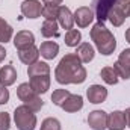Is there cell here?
Wrapping results in <instances>:
<instances>
[{
    "label": "cell",
    "mask_w": 130,
    "mask_h": 130,
    "mask_svg": "<svg viewBox=\"0 0 130 130\" xmlns=\"http://www.w3.org/2000/svg\"><path fill=\"white\" fill-rule=\"evenodd\" d=\"M55 79L61 85L83 83L86 80V70L76 53H68L59 61L55 70Z\"/></svg>",
    "instance_id": "1"
},
{
    "label": "cell",
    "mask_w": 130,
    "mask_h": 130,
    "mask_svg": "<svg viewBox=\"0 0 130 130\" xmlns=\"http://www.w3.org/2000/svg\"><path fill=\"white\" fill-rule=\"evenodd\" d=\"M91 39L94 41L97 50L104 55L109 56L113 53V50L117 48V39L113 36V33L110 32L104 23H95L91 29Z\"/></svg>",
    "instance_id": "2"
},
{
    "label": "cell",
    "mask_w": 130,
    "mask_h": 130,
    "mask_svg": "<svg viewBox=\"0 0 130 130\" xmlns=\"http://www.w3.org/2000/svg\"><path fill=\"white\" fill-rule=\"evenodd\" d=\"M14 121H15V126L18 130H35V127H36V115L26 104L15 107Z\"/></svg>",
    "instance_id": "3"
},
{
    "label": "cell",
    "mask_w": 130,
    "mask_h": 130,
    "mask_svg": "<svg viewBox=\"0 0 130 130\" xmlns=\"http://www.w3.org/2000/svg\"><path fill=\"white\" fill-rule=\"evenodd\" d=\"M17 95L23 101V104H26L29 109H32L33 112H39L42 109V106H44L41 97L30 88L29 83H21L17 88Z\"/></svg>",
    "instance_id": "4"
},
{
    "label": "cell",
    "mask_w": 130,
    "mask_h": 130,
    "mask_svg": "<svg viewBox=\"0 0 130 130\" xmlns=\"http://www.w3.org/2000/svg\"><path fill=\"white\" fill-rule=\"evenodd\" d=\"M129 15H130V0H117V3L112 6L110 12L107 15V20L115 27H120Z\"/></svg>",
    "instance_id": "5"
},
{
    "label": "cell",
    "mask_w": 130,
    "mask_h": 130,
    "mask_svg": "<svg viewBox=\"0 0 130 130\" xmlns=\"http://www.w3.org/2000/svg\"><path fill=\"white\" fill-rule=\"evenodd\" d=\"M117 3V0H92V11L95 14L98 23H104L107 20V15L112 9V6Z\"/></svg>",
    "instance_id": "6"
},
{
    "label": "cell",
    "mask_w": 130,
    "mask_h": 130,
    "mask_svg": "<svg viewBox=\"0 0 130 130\" xmlns=\"http://www.w3.org/2000/svg\"><path fill=\"white\" fill-rule=\"evenodd\" d=\"M73 15H74V23H77L79 27H88V26L92 23V20L95 18L94 11H92L91 8H88V6H80V8H77Z\"/></svg>",
    "instance_id": "7"
},
{
    "label": "cell",
    "mask_w": 130,
    "mask_h": 130,
    "mask_svg": "<svg viewBox=\"0 0 130 130\" xmlns=\"http://www.w3.org/2000/svg\"><path fill=\"white\" fill-rule=\"evenodd\" d=\"M88 126L92 130H106L107 129V113L104 110H92L88 115Z\"/></svg>",
    "instance_id": "8"
},
{
    "label": "cell",
    "mask_w": 130,
    "mask_h": 130,
    "mask_svg": "<svg viewBox=\"0 0 130 130\" xmlns=\"http://www.w3.org/2000/svg\"><path fill=\"white\" fill-rule=\"evenodd\" d=\"M127 126L126 112L123 110H113L107 115V129L109 130H124Z\"/></svg>",
    "instance_id": "9"
},
{
    "label": "cell",
    "mask_w": 130,
    "mask_h": 130,
    "mask_svg": "<svg viewBox=\"0 0 130 130\" xmlns=\"http://www.w3.org/2000/svg\"><path fill=\"white\" fill-rule=\"evenodd\" d=\"M42 6L39 0H24L21 3V14L27 18H38L41 17Z\"/></svg>",
    "instance_id": "10"
},
{
    "label": "cell",
    "mask_w": 130,
    "mask_h": 130,
    "mask_svg": "<svg viewBox=\"0 0 130 130\" xmlns=\"http://www.w3.org/2000/svg\"><path fill=\"white\" fill-rule=\"evenodd\" d=\"M86 97L92 104L103 103L107 98V89L104 86H101V85H91L86 89Z\"/></svg>",
    "instance_id": "11"
},
{
    "label": "cell",
    "mask_w": 130,
    "mask_h": 130,
    "mask_svg": "<svg viewBox=\"0 0 130 130\" xmlns=\"http://www.w3.org/2000/svg\"><path fill=\"white\" fill-rule=\"evenodd\" d=\"M29 85L38 95L45 94L50 89V76H33L30 77Z\"/></svg>",
    "instance_id": "12"
},
{
    "label": "cell",
    "mask_w": 130,
    "mask_h": 130,
    "mask_svg": "<svg viewBox=\"0 0 130 130\" xmlns=\"http://www.w3.org/2000/svg\"><path fill=\"white\" fill-rule=\"evenodd\" d=\"M18 58L23 64L26 65H32L35 62H38V58H39V48H36L35 45L30 47H26V48H21L18 50Z\"/></svg>",
    "instance_id": "13"
},
{
    "label": "cell",
    "mask_w": 130,
    "mask_h": 130,
    "mask_svg": "<svg viewBox=\"0 0 130 130\" xmlns=\"http://www.w3.org/2000/svg\"><path fill=\"white\" fill-rule=\"evenodd\" d=\"M33 44H35V36L29 30H21V32H18L14 36V45L18 50L26 48V47H30Z\"/></svg>",
    "instance_id": "14"
},
{
    "label": "cell",
    "mask_w": 130,
    "mask_h": 130,
    "mask_svg": "<svg viewBox=\"0 0 130 130\" xmlns=\"http://www.w3.org/2000/svg\"><path fill=\"white\" fill-rule=\"evenodd\" d=\"M17 80V71L12 65H5L0 68V85L2 86H11Z\"/></svg>",
    "instance_id": "15"
},
{
    "label": "cell",
    "mask_w": 130,
    "mask_h": 130,
    "mask_svg": "<svg viewBox=\"0 0 130 130\" xmlns=\"http://www.w3.org/2000/svg\"><path fill=\"white\" fill-rule=\"evenodd\" d=\"M58 21H59L61 27H64V29H67V30L73 29V24H74V15L71 14L70 8H67V6H59Z\"/></svg>",
    "instance_id": "16"
},
{
    "label": "cell",
    "mask_w": 130,
    "mask_h": 130,
    "mask_svg": "<svg viewBox=\"0 0 130 130\" xmlns=\"http://www.w3.org/2000/svg\"><path fill=\"white\" fill-rule=\"evenodd\" d=\"M61 107L65 112H77L83 107V97L77 94H70V97L65 100V103Z\"/></svg>",
    "instance_id": "17"
},
{
    "label": "cell",
    "mask_w": 130,
    "mask_h": 130,
    "mask_svg": "<svg viewBox=\"0 0 130 130\" xmlns=\"http://www.w3.org/2000/svg\"><path fill=\"white\" fill-rule=\"evenodd\" d=\"M76 55L80 58L82 64H88V62H91V61L94 59L95 52H94V47H92L89 42H82V44L77 47Z\"/></svg>",
    "instance_id": "18"
},
{
    "label": "cell",
    "mask_w": 130,
    "mask_h": 130,
    "mask_svg": "<svg viewBox=\"0 0 130 130\" xmlns=\"http://www.w3.org/2000/svg\"><path fill=\"white\" fill-rule=\"evenodd\" d=\"M59 53V45L53 41H45L39 47V55L45 59H55Z\"/></svg>",
    "instance_id": "19"
},
{
    "label": "cell",
    "mask_w": 130,
    "mask_h": 130,
    "mask_svg": "<svg viewBox=\"0 0 130 130\" xmlns=\"http://www.w3.org/2000/svg\"><path fill=\"white\" fill-rule=\"evenodd\" d=\"M41 35L44 38L59 36V24L56 23V20H44V23L41 26Z\"/></svg>",
    "instance_id": "20"
},
{
    "label": "cell",
    "mask_w": 130,
    "mask_h": 130,
    "mask_svg": "<svg viewBox=\"0 0 130 130\" xmlns=\"http://www.w3.org/2000/svg\"><path fill=\"white\" fill-rule=\"evenodd\" d=\"M27 74H29V77H33V76H48L50 74V67H48V64H45V62L38 61L35 64L29 65Z\"/></svg>",
    "instance_id": "21"
},
{
    "label": "cell",
    "mask_w": 130,
    "mask_h": 130,
    "mask_svg": "<svg viewBox=\"0 0 130 130\" xmlns=\"http://www.w3.org/2000/svg\"><path fill=\"white\" fill-rule=\"evenodd\" d=\"M100 76H101L103 82L107 83V85H117L118 83V74L113 70V67H104V68H101Z\"/></svg>",
    "instance_id": "22"
},
{
    "label": "cell",
    "mask_w": 130,
    "mask_h": 130,
    "mask_svg": "<svg viewBox=\"0 0 130 130\" xmlns=\"http://www.w3.org/2000/svg\"><path fill=\"white\" fill-rule=\"evenodd\" d=\"M82 41V33L77 29H70L65 33V44L68 47H77V44H80Z\"/></svg>",
    "instance_id": "23"
},
{
    "label": "cell",
    "mask_w": 130,
    "mask_h": 130,
    "mask_svg": "<svg viewBox=\"0 0 130 130\" xmlns=\"http://www.w3.org/2000/svg\"><path fill=\"white\" fill-rule=\"evenodd\" d=\"M12 33H14V30H12L11 24L0 17V42H5L6 44L8 41H11Z\"/></svg>",
    "instance_id": "24"
},
{
    "label": "cell",
    "mask_w": 130,
    "mask_h": 130,
    "mask_svg": "<svg viewBox=\"0 0 130 130\" xmlns=\"http://www.w3.org/2000/svg\"><path fill=\"white\" fill-rule=\"evenodd\" d=\"M58 12H59V5H44L41 15L45 20H58Z\"/></svg>",
    "instance_id": "25"
},
{
    "label": "cell",
    "mask_w": 130,
    "mask_h": 130,
    "mask_svg": "<svg viewBox=\"0 0 130 130\" xmlns=\"http://www.w3.org/2000/svg\"><path fill=\"white\" fill-rule=\"evenodd\" d=\"M70 94H71V92L67 91V89H56V91L52 94V101H53L56 106L61 107V106L65 103V100L70 97Z\"/></svg>",
    "instance_id": "26"
},
{
    "label": "cell",
    "mask_w": 130,
    "mask_h": 130,
    "mask_svg": "<svg viewBox=\"0 0 130 130\" xmlns=\"http://www.w3.org/2000/svg\"><path fill=\"white\" fill-rule=\"evenodd\" d=\"M113 70L117 71L118 77H121V79H124V80H129L130 79V67L121 64L120 61H117V62L113 64Z\"/></svg>",
    "instance_id": "27"
},
{
    "label": "cell",
    "mask_w": 130,
    "mask_h": 130,
    "mask_svg": "<svg viewBox=\"0 0 130 130\" xmlns=\"http://www.w3.org/2000/svg\"><path fill=\"white\" fill-rule=\"evenodd\" d=\"M41 130H61V123L56 118H45L41 124Z\"/></svg>",
    "instance_id": "28"
},
{
    "label": "cell",
    "mask_w": 130,
    "mask_h": 130,
    "mask_svg": "<svg viewBox=\"0 0 130 130\" xmlns=\"http://www.w3.org/2000/svg\"><path fill=\"white\" fill-rule=\"evenodd\" d=\"M11 127V117L6 112H0V130H9Z\"/></svg>",
    "instance_id": "29"
},
{
    "label": "cell",
    "mask_w": 130,
    "mask_h": 130,
    "mask_svg": "<svg viewBox=\"0 0 130 130\" xmlns=\"http://www.w3.org/2000/svg\"><path fill=\"white\" fill-rule=\"evenodd\" d=\"M118 61L121 62V64L127 65L130 67V48H126V50H123L121 53H120V58H118Z\"/></svg>",
    "instance_id": "30"
},
{
    "label": "cell",
    "mask_w": 130,
    "mask_h": 130,
    "mask_svg": "<svg viewBox=\"0 0 130 130\" xmlns=\"http://www.w3.org/2000/svg\"><path fill=\"white\" fill-rule=\"evenodd\" d=\"M9 101V91L6 89V86L0 85V104H6Z\"/></svg>",
    "instance_id": "31"
},
{
    "label": "cell",
    "mask_w": 130,
    "mask_h": 130,
    "mask_svg": "<svg viewBox=\"0 0 130 130\" xmlns=\"http://www.w3.org/2000/svg\"><path fill=\"white\" fill-rule=\"evenodd\" d=\"M6 53H8V52H6V50H5V47L0 44V62H3V61H5V58H6Z\"/></svg>",
    "instance_id": "32"
},
{
    "label": "cell",
    "mask_w": 130,
    "mask_h": 130,
    "mask_svg": "<svg viewBox=\"0 0 130 130\" xmlns=\"http://www.w3.org/2000/svg\"><path fill=\"white\" fill-rule=\"evenodd\" d=\"M44 5H61L64 0H42Z\"/></svg>",
    "instance_id": "33"
},
{
    "label": "cell",
    "mask_w": 130,
    "mask_h": 130,
    "mask_svg": "<svg viewBox=\"0 0 130 130\" xmlns=\"http://www.w3.org/2000/svg\"><path fill=\"white\" fill-rule=\"evenodd\" d=\"M126 118H127V126L130 127V107L126 109Z\"/></svg>",
    "instance_id": "34"
},
{
    "label": "cell",
    "mask_w": 130,
    "mask_h": 130,
    "mask_svg": "<svg viewBox=\"0 0 130 130\" xmlns=\"http://www.w3.org/2000/svg\"><path fill=\"white\" fill-rule=\"evenodd\" d=\"M126 41H127V42L130 44V27L127 29V30H126Z\"/></svg>",
    "instance_id": "35"
}]
</instances>
